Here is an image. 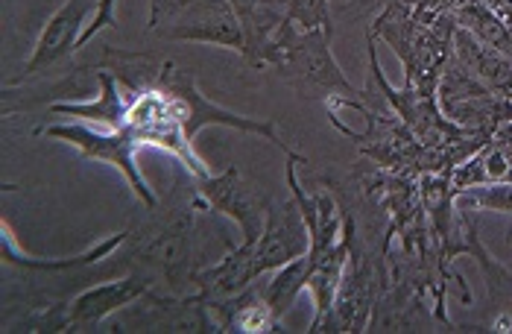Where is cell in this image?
<instances>
[{
    "mask_svg": "<svg viewBox=\"0 0 512 334\" xmlns=\"http://www.w3.org/2000/svg\"><path fill=\"white\" fill-rule=\"evenodd\" d=\"M469 235H466V250L477 258V264L486 273V291L495 305V317L489 320V332H512V273L504 270L501 264L492 261V255L483 250L477 232H474L472 217H466Z\"/></svg>",
    "mask_w": 512,
    "mask_h": 334,
    "instance_id": "12",
    "label": "cell"
},
{
    "mask_svg": "<svg viewBox=\"0 0 512 334\" xmlns=\"http://www.w3.org/2000/svg\"><path fill=\"white\" fill-rule=\"evenodd\" d=\"M44 135L50 138H62L68 144H74L79 153L91 162H106V165H115L129 179L135 197L147 206V209H156L158 200L156 194L150 191L147 179L141 176V170L135 165V153L141 147L138 135L123 126V129H109V132H97V129H88V126H47Z\"/></svg>",
    "mask_w": 512,
    "mask_h": 334,
    "instance_id": "5",
    "label": "cell"
},
{
    "mask_svg": "<svg viewBox=\"0 0 512 334\" xmlns=\"http://www.w3.org/2000/svg\"><path fill=\"white\" fill-rule=\"evenodd\" d=\"M150 27L158 39L220 44L243 53V27L229 0H153Z\"/></svg>",
    "mask_w": 512,
    "mask_h": 334,
    "instance_id": "2",
    "label": "cell"
},
{
    "mask_svg": "<svg viewBox=\"0 0 512 334\" xmlns=\"http://www.w3.org/2000/svg\"><path fill=\"white\" fill-rule=\"evenodd\" d=\"M129 94L132 97L126 103V126L138 135V141L173 153L182 165L188 167L191 179L208 173L202 159L194 153V144L185 135V126H182L173 100L161 88H138Z\"/></svg>",
    "mask_w": 512,
    "mask_h": 334,
    "instance_id": "4",
    "label": "cell"
},
{
    "mask_svg": "<svg viewBox=\"0 0 512 334\" xmlns=\"http://www.w3.org/2000/svg\"><path fill=\"white\" fill-rule=\"evenodd\" d=\"M436 103L451 124L466 132L492 135L498 126L512 121V100L486 88L454 56L445 62L436 83Z\"/></svg>",
    "mask_w": 512,
    "mask_h": 334,
    "instance_id": "3",
    "label": "cell"
},
{
    "mask_svg": "<svg viewBox=\"0 0 512 334\" xmlns=\"http://www.w3.org/2000/svg\"><path fill=\"white\" fill-rule=\"evenodd\" d=\"M331 33L325 30H296L293 24H284L273 33V39L264 47L261 65L270 62L284 77V83L296 88L305 100H322L328 112L334 106H352L363 118H372V106L363 100V91L346 80L343 68L337 65L331 53Z\"/></svg>",
    "mask_w": 512,
    "mask_h": 334,
    "instance_id": "1",
    "label": "cell"
},
{
    "mask_svg": "<svg viewBox=\"0 0 512 334\" xmlns=\"http://www.w3.org/2000/svg\"><path fill=\"white\" fill-rule=\"evenodd\" d=\"M91 9H94L91 0H65L53 12V18L44 24L39 42L33 47V56L24 62V71H21L18 83L39 74L44 68H50V65H56V62H62V59H68V53L77 50L79 42H82V33H79L82 21H85V15Z\"/></svg>",
    "mask_w": 512,
    "mask_h": 334,
    "instance_id": "8",
    "label": "cell"
},
{
    "mask_svg": "<svg viewBox=\"0 0 512 334\" xmlns=\"http://www.w3.org/2000/svg\"><path fill=\"white\" fill-rule=\"evenodd\" d=\"M264 214H267V223L252 250L255 276L281 270L311 250V232H308V223H305L296 200L293 203H270Z\"/></svg>",
    "mask_w": 512,
    "mask_h": 334,
    "instance_id": "7",
    "label": "cell"
},
{
    "mask_svg": "<svg viewBox=\"0 0 512 334\" xmlns=\"http://www.w3.org/2000/svg\"><path fill=\"white\" fill-rule=\"evenodd\" d=\"M451 56L486 88H492L495 94L512 100V56L489 47V44L477 42L472 33L463 30V27L454 30Z\"/></svg>",
    "mask_w": 512,
    "mask_h": 334,
    "instance_id": "10",
    "label": "cell"
},
{
    "mask_svg": "<svg viewBox=\"0 0 512 334\" xmlns=\"http://www.w3.org/2000/svg\"><path fill=\"white\" fill-rule=\"evenodd\" d=\"M97 80L103 85L100 100H94V103H53L50 109L59 115H71V118L100 121V124H106V129H123L126 126V103L120 100L115 77L106 71H97Z\"/></svg>",
    "mask_w": 512,
    "mask_h": 334,
    "instance_id": "13",
    "label": "cell"
},
{
    "mask_svg": "<svg viewBox=\"0 0 512 334\" xmlns=\"http://www.w3.org/2000/svg\"><path fill=\"white\" fill-rule=\"evenodd\" d=\"M229 3L243 27V42H246L243 56L252 65H261L264 47L284 21V9L278 6V0H229Z\"/></svg>",
    "mask_w": 512,
    "mask_h": 334,
    "instance_id": "11",
    "label": "cell"
},
{
    "mask_svg": "<svg viewBox=\"0 0 512 334\" xmlns=\"http://www.w3.org/2000/svg\"><path fill=\"white\" fill-rule=\"evenodd\" d=\"M150 285L153 282L147 276H126V279H118V282L88 288L71 302V308L53 311L50 317H44L41 326L47 332H85V329H94L109 314H115L118 308H126L129 302L147 296Z\"/></svg>",
    "mask_w": 512,
    "mask_h": 334,
    "instance_id": "6",
    "label": "cell"
},
{
    "mask_svg": "<svg viewBox=\"0 0 512 334\" xmlns=\"http://www.w3.org/2000/svg\"><path fill=\"white\" fill-rule=\"evenodd\" d=\"M284 24H293L296 30H325V33H334L328 0H287L284 3Z\"/></svg>",
    "mask_w": 512,
    "mask_h": 334,
    "instance_id": "15",
    "label": "cell"
},
{
    "mask_svg": "<svg viewBox=\"0 0 512 334\" xmlns=\"http://www.w3.org/2000/svg\"><path fill=\"white\" fill-rule=\"evenodd\" d=\"M197 194L208 203V209L223 211L235 220L243 232V241H258L264 226H261V206L255 203V197L240 185L235 167L223 170L220 176L214 173H202L194 179Z\"/></svg>",
    "mask_w": 512,
    "mask_h": 334,
    "instance_id": "9",
    "label": "cell"
},
{
    "mask_svg": "<svg viewBox=\"0 0 512 334\" xmlns=\"http://www.w3.org/2000/svg\"><path fill=\"white\" fill-rule=\"evenodd\" d=\"M457 209L477 211H504L512 214V182H492V185H472L466 191L454 194Z\"/></svg>",
    "mask_w": 512,
    "mask_h": 334,
    "instance_id": "14",
    "label": "cell"
},
{
    "mask_svg": "<svg viewBox=\"0 0 512 334\" xmlns=\"http://www.w3.org/2000/svg\"><path fill=\"white\" fill-rule=\"evenodd\" d=\"M226 326H235V332H276L278 317L276 311L270 308L267 299H249L237 308L235 314L226 320Z\"/></svg>",
    "mask_w": 512,
    "mask_h": 334,
    "instance_id": "16",
    "label": "cell"
}]
</instances>
